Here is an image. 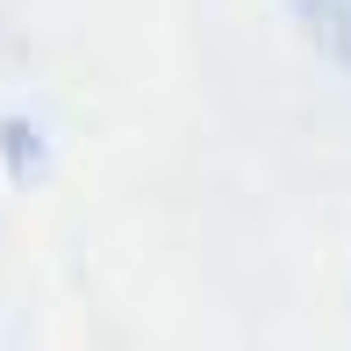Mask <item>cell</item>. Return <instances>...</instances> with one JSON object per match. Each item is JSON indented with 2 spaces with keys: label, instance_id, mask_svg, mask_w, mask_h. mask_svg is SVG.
<instances>
[{
  "label": "cell",
  "instance_id": "6da1fadb",
  "mask_svg": "<svg viewBox=\"0 0 351 351\" xmlns=\"http://www.w3.org/2000/svg\"><path fill=\"white\" fill-rule=\"evenodd\" d=\"M301 22V36L330 58V65H351V0H287Z\"/></svg>",
  "mask_w": 351,
  "mask_h": 351
}]
</instances>
